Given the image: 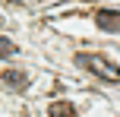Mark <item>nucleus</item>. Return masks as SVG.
<instances>
[{
	"instance_id": "obj_1",
	"label": "nucleus",
	"mask_w": 120,
	"mask_h": 117,
	"mask_svg": "<svg viewBox=\"0 0 120 117\" xmlns=\"http://www.w3.org/2000/svg\"><path fill=\"white\" fill-rule=\"evenodd\" d=\"M76 67L98 76V79H104V82H120V67L101 54H76Z\"/></svg>"
},
{
	"instance_id": "obj_2",
	"label": "nucleus",
	"mask_w": 120,
	"mask_h": 117,
	"mask_svg": "<svg viewBox=\"0 0 120 117\" xmlns=\"http://www.w3.org/2000/svg\"><path fill=\"white\" fill-rule=\"evenodd\" d=\"M95 25L101 32H120V13L117 10H98L95 13Z\"/></svg>"
},
{
	"instance_id": "obj_3",
	"label": "nucleus",
	"mask_w": 120,
	"mask_h": 117,
	"mask_svg": "<svg viewBox=\"0 0 120 117\" xmlns=\"http://www.w3.org/2000/svg\"><path fill=\"white\" fill-rule=\"evenodd\" d=\"M51 117H76V108L70 105V101H54V105L48 108Z\"/></svg>"
},
{
	"instance_id": "obj_4",
	"label": "nucleus",
	"mask_w": 120,
	"mask_h": 117,
	"mask_svg": "<svg viewBox=\"0 0 120 117\" xmlns=\"http://www.w3.org/2000/svg\"><path fill=\"white\" fill-rule=\"evenodd\" d=\"M10 54H16V44H13L10 38L0 35V57H10Z\"/></svg>"
},
{
	"instance_id": "obj_5",
	"label": "nucleus",
	"mask_w": 120,
	"mask_h": 117,
	"mask_svg": "<svg viewBox=\"0 0 120 117\" xmlns=\"http://www.w3.org/2000/svg\"><path fill=\"white\" fill-rule=\"evenodd\" d=\"M3 76L13 82V86H25V73H13V70H3Z\"/></svg>"
}]
</instances>
